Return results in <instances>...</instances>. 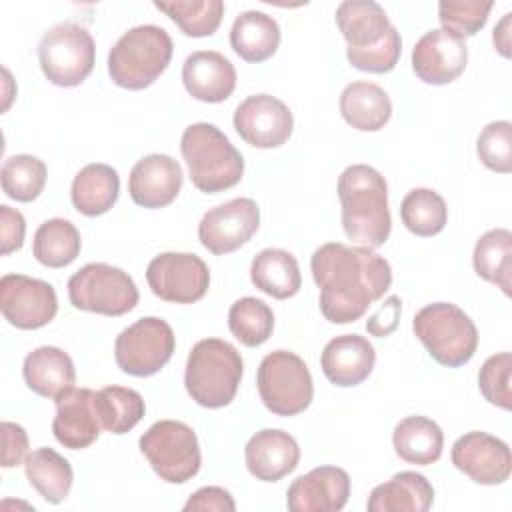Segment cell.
<instances>
[{
	"mask_svg": "<svg viewBox=\"0 0 512 512\" xmlns=\"http://www.w3.org/2000/svg\"><path fill=\"white\" fill-rule=\"evenodd\" d=\"M510 380H512V354L510 352H500L482 364L478 372V388L482 396L504 410L512 408V390H510Z\"/></svg>",
	"mask_w": 512,
	"mask_h": 512,
	"instance_id": "b9f144b4",
	"label": "cell"
},
{
	"mask_svg": "<svg viewBox=\"0 0 512 512\" xmlns=\"http://www.w3.org/2000/svg\"><path fill=\"white\" fill-rule=\"evenodd\" d=\"M120 176L102 162L86 164L72 180L70 198L74 208L84 216L106 214L118 200Z\"/></svg>",
	"mask_w": 512,
	"mask_h": 512,
	"instance_id": "83f0119b",
	"label": "cell"
},
{
	"mask_svg": "<svg viewBox=\"0 0 512 512\" xmlns=\"http://www.w3.org/2000/svg\"><path fill=\"white\" fill-rule=\"evenodd\" d=\"M412 330L428 354L442 366L460 368L478 348V330L470 316L452 302H434L420 308Z\"/></svg>",
	"mask_w": 512,
	"mask_h": 512,
	"instance_id": "8992f818",
	"label": "cell"
},
{
	"mask_svg": "<svg viewBox=\"0 0 512 512\" xmlns=\"http://www.w3.org/2000/svg\"><path fill=\"white\" fill-rule=\"evenodd\" d=\"M22 376L26 386L42 398L56 400L74 388L76 370L72 358L56 346H40L24 358Z\"/></svg>",
	"mask_w": 512,
	"mask_h": 512,
	"instance_id": "cb8c5ba5",
	"label": "cell"
},
{
	"mask_svg": "<svg viewBox=\"0 0 512 512\" xmlns=\"http://www.w3.org/2000/svg\"><path fill=\"white\" fill-rule=\"evenodd\" d=\"M28 456V434L16 422H2V466L12 468Z\"/></svg>",
	"mask_w": 512,
	"mask_h": 512,
	"instance_id": "f6af8a7d",
	"label": "cell"
},
{
	"mask_svg": "<svg viewBox=\"0 0 512 512\" xmlns=\"http://www.w3.org/2000/svg\"><path fill=\"white\" fill-rule=\"evenodd\" d=\"M174 348L172 326L158 316H144L116 336L114 358L122 372L146 378L168 364Z\"/></svg>",
	"mask_w": 512,
	"mask_h": 512,
	"instance_id": "8fae6325",
	"label": "cell"
},
{
	"mask_svg": "<svg viewBox=\"0 0 512 512\" xmlns=\"http://www.w3.org/2000/svg\"><path fill=\"white\" fill-rule=\"evenodd\" d=\"M256 384L260 400L276 416H296L314 398V382L306 362L288 350H274L262 358Z\"/></svg>",
	"mask_w": 512,
	"mask_h": 512,
	"instance_id": "52a82bcc",
	"label": "cell"
},
{
	"mask_svg": "<svg viewBox=\"0 0 512 512\" xmlns=\"http://www.w3.org/2000/svg\"><path fill=\"white\" fill-rule=\"evenodd\" d=\"M182 82L188 94L200 102H224L236 88V68L216 50H198L184 60Z\"/></svg>",
	"mask_w": 512,
	"mask_h": 512,
	"instance_id": "7402d4cb",
	"label": "cell"
},
{
	"mask_svg": "<svg viewBox=\"0 0 512 512\" xmlns=\"http://www.w3.org/2000/svg\"><path fill=\"white\" fill-rule=\"evenodd\" d=\"M510 22H512V14H504L502 20L494 26L492 32V40H494V48L502 54V56H510Z\"/></svg>",
	"mask_w": 512,
	"mask_h": 512,
	"instance_id": "c3c4849f",
	"label": "cell"
},
{
	"mask_svg": "<svg viewBox=\"0 0 512 512\" xmlns=\"http://www.w3.org/2000/svg\"><path fill=\"white\" fill-rule=\"evenodd\" d=\"M248 472L262 482H278L300 462L298 442L284 430L264 428L256 432L244 448Z\"/></svg>",
	"mask_w": 512,
	"mask_h": 512,
	"instance_id": "44dd1931",
	"label": "cell"
},
{
	"mask_svg": "<svg viewBox=\"0 0 512 512\" xmlns=\"http://www.w3.org/2000/svg\"><path fill=\"white\" fill-rule=\"evenodd\" d=\"M24 236H26L24 216L18 210L2 204L0 206V244H2L0 254L8 256L20 250L24 244Z\"/></svg>",
	"mask_w": 512,
	"mask_h": 512,
	"instance_id": "ee69618b",
	"label": "cell"
},
{
	"mask_svg": "<svg viewBox=\"0 0 512 512\" xmlns=\"http://www.w3.org/2000/svg\"><path fill=\"white\" fill-rule=\"evenodd\" d=\"M476 154L486 168L498 174L512 172V124L508 120L486 124L478 134Z\"/></svg>",
	"mask_w": 512,
	"mask_h": 512,
	"instance_id": "60d3db41",
	"label": "cell"
},
{
	"mask_svg": "<svg viewBox=\"0 0 512 512\" xmlns=\"http://www.w3.org/2000/svg\"><path fill=\"white\" fill-rule=\"evenodd\" d=\"M192 184L206 194L236 186L244 174V158L228 136L208 122L190 124L180 138Z\"/></svg>",
	"mask_w": 512,
	"mask_h": 512,
	"instance_id": "277c9868",
	"label": "cell"
},
{
	"mask_svg": "<svg viewBox=\"0 0 512 512\" xmlns=\"http://www.w3.org/2000/svg\"><path fill=\"white\" fill-rule=\"evenodd\" d=\"M310 270L320 288V312L334 324L364 316L392 284L388 260L372 248L328 242L314 250Z\"/></svg>",
	"mask_w": 512,
	"mask_h": 512,
	"instance_id": "6da1fadb",
	"label": "cell"
},
{
	"mask_svg": "<svg viewBox=\"0 0 512 512\" xmlns=\"http://www.w3.org/2000/svg\"><path fill=\"white\" fill-rule=\"evenodd\" d=\"M182 168L168 154H148L140 158L128 178V192L142 208H164L174 202L182 188Z\"/></svg>",
	"mask_w": 512,
	"mask_h": 512,
	"instance_id": "ffe728a7",
	"label": "cell"
},
{
	"mask_svg": "<svg viewBox=\"0 0 512 512\" xmlns=\"http://www.w3.org/2000/svg\"><path fill=\"white\" fill-rule=\"evenodd\" d=\"M52 420L54 438L70 450L88 448L100 436L102 422L96 410V392L90 388H70L56 400Z\"/></svg>",
	"mask_w": 512,
	"mask_h": 512,
	"instance_id": "d6986e66",
	"label": "cell"
},
{
	"mask_svg": "<svg viewBox=\"0 0 512 512\" xmlns=\"http://www.w3.org/2000/svg\"><path fill=\"white\" fill-rule=\"evenodd\" d=\"M172 38L156 24H140L124 32L108 54V74L126 90H144L168 68Z\"/></svg>",
	"mask_w": 512,
	"mask_h": 512,
	"instance_id": "5b68a950",
	"label": "cell"
},
{
	"mask_svg": "<svg viewBox=\"0 0 512 512\" xmlns=\"http://www.w3.org/2000/svg\"><path fill=\"white\" fill-rule=\"evenodd\" d=\"M152 470L170 484L192 480L202 464L194 430L180 420H158L138 440Z\"/></svg>",
	"mask_w": 512,
	"mask_h": 512,
	"instance_id": "30bf717a",
	"label": "cell"
},
{
	"mask_svg": "<svg viewBox=\"0 0 512 512\" xmlns=\"http://www.w3.org/2000/svg\"><path fill=\"white\" fill-rule=\"evenodd\" d=\"M468 46L464 38L444 30H428L412 48L414 74L434 86L454 82L466 68Z\"/></svg>",
	"mask_w": 512,
	"mask_h": 512,
	"instance_id": "e0dca14e",
	"label": "cell"
},
{
	"mask_svg": "<svg viewBox=\"0 0 512 512\" xmlns=\"http://www.w3.org/2000/svg\"><path fill=\"white\" fill-rule=\"evenodd\" d=\"M228 328L248 348L264 344L274 330L272 308L254 296H244L236 300L228 310Z\"/></svg>",
	"mask_w": 512,
	"mask_h": 512,
	"instance_id": "f35d334b",
	"label": "cell"
},
{
	"mask_svg": "<svg viewBox=\"0 0 512 512\" xmlns=\"http://www.w3.org/2000/svg\"><path fill=\"white\" fill-rule=\"evenodd\" d=\"M280 44L278 22L260 10H246L236 16L230 30L232 50L246 62L268 60Z\"/></svg>",
	"mask_w": 512,
	"mask_h": 512,
	"instance_id": "f1b7e54d",
	"label": "cell"
},
{
	"mask_svg": "<svg viewBox=\"0 0 512 512\" xmlns=\"http://www.w3.org/2000/svg\"><path fill=\"white\" fill-rule=\"evenodd\" d=\"M376 362L374 346L360 334H340L332 338L320 356L324 376L342 388L358 386L364 382Z\"/></svg>",
	"mask_w": 512,
	"mask_h": 512,
	"instance_id": "603a6c76",
	"label": "cell"
},
{
	"mask_svg": "<svg viewBox=\"0 0 512 512\" xmlns=\"http://www.w3.org/2000/svg\"><path fill=\"white\" fill-rule=\"evenodd\" d=\"M342 204V228L346 236L364 248L382 246L392 228L388 208V184L368 164H352L338 176Z\"/></svg>",
	"mask_w": 512,
	"mask_h": 512,
	"instance_id": "7a4b0ae2",
	"label": "cell"
},
{
	"mask_svg": "<svg viewBox=\"0 0 512 512\" xmlns=\"http://www.w3.org/2000/svg\"><path fill=\"white\" fill-rule=\"evenodd\" d=\"M146 280L154 296L172 304H192L204 298L210 272L204 260L190 252H164L150 260Z\"/></svg>",
	"mask_w": 512,
	"mask_h": 512,
	"instance_id": "7c38bea8",
	"label": "cell"
},
{
	"mask_svg": "<svg viewBox=\"0 0 512 512\" xmlns=\"http://www.w3.org/2000/svg\"><path fill=\"white\" fill-rule=\"evenodd\" d=\"M38 62L52 84L62 88L78 86L94 68V38L76 22H60L40 38Z\"/></svg>",
	"mask_w": 512,
	"mask_h": 512,
	"instance_id": "ba28073f",
	"label": "cell"
},
{
	"mask_svg": "<svg viewBox=\"0 0 512 512\" xmlns=\"http://www.w3.org/2000/svg\"><path fill=\"white\" fill-rule=\"evenodd\" d=\"M250 280L260 292L276 300L292 298L302 286L296 258L282 248L260 250L250 264Z\"/></svg>",
	"mask_w": 512,
	"mask_h": 512,
	"instance_id": "f546056e",
	"label": "cell"
},
{
	"mask_svg": "<svg viewBox=\"0 0 512 512\" xmlns=\"http://www.w3.org/2000/svg\"><path fill=\"white\" fill-rule=\"evenodd\" d=\"M336 24L348 48L366 50L380 44L392 24L384 8L374 0H346L336 8Z\"/></svg>",
	"mask_w": 512,
	"mask_h": 512,
	"instance_id": "484cf974",
	"label": "cell"
},
{
	"mask_svg": "<svg viewBox=\"0 0 512 512\" xmlns=\"http://www.w3.org/2000/svg\"><path fill=\"white\" fill-rule=\"evenodd\" d=\"M392 444L404 462L428 466L442 456L444 432L426 416H408L396 424Z\"/></svg>",
	"mask_w": 512,
	"mask_h": 512,
	"instance_id": "4dcf8cb0",
	"label": "cell"
},
{
	"mask_svg": "<svg viewBox=\"0 0 512 512\" xmlns=\"http://www.w3.org/2000/svg\"><path fill=\"white\" fill-rule=\"evenodd\" d=\"M244 362L240 352L226 340H198L186 360L184 386L190 398L204 408L228 406L240 386Z\"/></svg>",
	"mask_w": 512,
	"mask_h": 512,
	"instance_id": "3957f363",
	"label": "cell"
},
{
	"mask_svg": "<svg viewBox=\"0 0 512 512\" xmlns=\"http://www.w3.org/2000/svg\"><path fill=\"white\" fill-rule=\"evenodd\" d=\"M350 496V476L338 466H318L298 476L286 492L292 512H338Z\"/></svg>",
	"mask_w": 512,
	"mask_h": 512,
	"instance_id": "ac0fdd59",
	"label": "cell"
},
{
	"mask_svg": "<svg viewBox=\"0 0 512 512\" xmlns=\"http://www.w3.org/2000/svg\"><path fill=\"white\" fill-rule=\"evenodd\" d=\"M70 304L84 312L122 316L136 308L138 288L128 272L106 262H90L68 280Z\"/></svg>",
	"mask_w": 512,
	"mask_h": 512,
	"instance_id": "9c48e42d",
	"label": "cell"
},
{
	"mask_svg": "<svg viewBox=\"0 0 512 512\" xmlns=\"http://www.w3.org/2000/svg\"><path fill=\"white\" fill-rule=\"evenodd\" d=\"M400 52H402L400 32L392 26L388 36L372 48H366V50L346 48V58L356 70L372 72V74H384V72H390V70L396 68Z\"/></svg>",
	"mask_w": 512,
	"mask_h": 512,
	"instance_id": "7bdbcfd3",
	"label": "cell"
},
{
	"mask_svg": "<svg viewBox=\"0 0 512 512\" xmlns=\"http://www.w3.org/2000/svg\"><path fill=\"white\" fill-rule=\"evenodd\" d=\"M260 226V208L252 198H232L210 208L200 224L198 238L202 246L216 254H230L244 246Z\"/></svg>",
	"mask_w": 512,
	"mask_h": 512,
	"instance_id": "5bb4252c",
	"label": "cell"
},
{
	"mask_svg": "<svg viewBox=\"0 0 512 512\" xmlns=\"http://www.w3.org/2000/svg\"><path fill=\"white\" fill-rule=\"evenodd\" d=\"M342 118L360 132H376L384 128L392 116L390 96L372 82H352L340 94Z\"/></svg>",
	"mask_w": 512,
	"mask_h": 512,
	"instance_id": "4316f807",
	"label": "cell"
},
{
	"mask_svg": "<svg viewBox=\"0 0 512 512\" xmlns=\"http://www.w3.org/2000/svg\"><path fill=\"white\" fill-rule=\"evenodd\" d=\"M434 502V488L426 476L404 470L372 488L366 508L370 512H426Z\"/></svg>",
	"mask_w": 512,
	"mask_h": 512,
	"instance_id": "d4e9b609",
	"label": "cell"
},
{
	"mask_svg": "<svg viewBox=\"0 0 512 512\" xmlns=\"http://www.w3.org/2000/svg\"><path fill=\"white\" fill-rule=\"evenodd\" d=\"M82 248L78 228L64 218H50L42 222L32 240L34 258L48 268H64L72 264Z\"/></svg>",
	"mask_w": 512,
	"mask_h": 512,
	"instance_id": "d6a6232c",
	"label": "cell"
},
{
	"mask_svg": "<svg viewBox=\"0 0 512 512\" xmlns=\"http://www.w3.org/2000/svg\"><path fill=\"white\" fill-rule=\"evenodd\" d=\"M232 122L246 144L262 150L282 146L294 130L290 108L270 94H252L242 100Z\"/></svg>",
	"mask_w": 512,
	"mask_h": 512,
	"instance_id": "9a60e30c",
	"label": "cell"
},
{
	"mask_svg": "<svg viewBox=\"0 0 512 512\" xmlns=\"http://www.w3.org/2000/svg\"><path fill=\"white\" fill-rule=\"evenodd\" d=\"M2 316L20 330H36L54 320L58 298L52 284L26 276L4 274L0 280Z\"/></svg>",
	"mask_w": 512,
	"mask_h": 512,
	"instance_id": "4fadbf2b",
	"label": "cell"
},
{
	"mask_svg": "<svg viewBox=\"0 0 512 512\" xmlns=\"http://www.w3.org/2000/svg\"><path fill=\"white\" fill-rule=\"evenodd\" d=\"M154 6L164 12L182 30V34L192 38L212 36L224 16L222 0H156Z\"/></svg>",
	"mask_w": 512,
	"mask_h": 512,
	"instance_id": "d590c367",
	"label": "cell"
},
{
	"mask_svg": "<svg viewBox=\"0 0 512 512\" xmlns=\"http://www.w3.org/2000/svg\"><path fill=\"white\" fill-rule=\"evenodd\" d=\"M472 264L480 278L496 284L508 296L512 274V232L506 228H492L484 232L476 240Z\"/></svg>",
	"mask_w": 512,
	"mask_h": 512,
	"instance_id": "836d02e7",
	"label": "cell"
},
{
	"mask_svg": "<svg viewBox=\"0 0 512 512\" xmlns=\"http://www.w3.org/2000/svg\"><path fill=\"white\" fill-rule=\"evenodd\" d=\"M48 178L46 164L32 154H14L4 160L0 170L2 190L16 202H32L44 190Z\"/></svg>",
	"mask_w": 512,
	"mask_h": 512,
	"instance_id": "74e56055",
	"label": "cell"
},
{
	"mask_svg": "<svg viewBox=\"0 0 512 512\" xmlns=\"http://www.w3.org/2000/svg\"><path fill=\"white\" fill-rule=\"evenodd\" d=\"M24 472L38 494L50 502L60 504L70 494L74 472L70 462L52 448H36L24 458Z\"/></svg>",
	"mask_w": 512,
	"mask_h": 512,
	"instance_id": "1f68e13d",
	"label": "cell"
},
{
	"mask_svg": "<svg viewBox=\"0 0 512 512\" xmlns=\"http://www.w3.org/2000/svg\"><path fill=\"white\" fill-rule=\"evenodd\" d=\"M96 410L102 428L110 434L130 432L146 412L140 392L124 386H106L96 392Z\"/></svg>",
	"mask_w": 512,
	"mask_h": 512,
	"instance_id": "e575fe53",
	"label": "cell"
},
{
	"mask_svg": "<svg viewBox=\"0 0 512 512\" xmlns=\"http://www.w3.org/2000/svg\"><path fill=\"white\" fill-rule=\"evenodd\" d=\"M184 510H216V512H234L236 510V502L230 496L228 490L220 488V486H204L200 490H196L194 494H190V498L184 504Z\"/></svg>",
	"mask_w": 512,
	"mask_h": 512,
	"instance_id": "bcb514c9",
	"label": "cell"
},
{
	"mask_svg": "<svg viewBox=\"0 0 512 512\" xmlns=\"http://www.w3.org/2000/svg\"><path fill=\"white\" fill-rule=\"evenodd\" d=\"M400 218L412 234L436 236L448 222V208L436 190L414 188L400 204Z\"/></svg>",
	"mask_w": 512,
	"mask_h": 512,
	"instance_id": "8d00e7d4",
	"label": "cell"
},
{
	"mask_svg": "<svg viewBox=\"0 0 512 512\" xmlns=\"http://www.w3.org/2000/svg\"><path fill=\"white\" fill-rule=\"evenodd\" d=\"M492 0H442L438 2V20L444 30L464 38L484 28L492 10Z\"/></svg>",
	"mask_w": 512,
	"mask_h": 512,
	"instance_id": "ab89813d",
	"label": "cell"
},
{
	"mask_svg": "<svg viewBox=\"0 0 512 512\" xmlns=\"http://www.w3.org/2000/svg\"><path fill=\"white\" fill-rule=\"evenodd\" d=\"M452 464L470 480L484 486H496L510 478L512 456L504 440L472 430L460 436L452 446Z\"/></svg>",
	"mask_w": 512,
	"mask_h": 512,
	"instance_id": "2e32d148",
	"label": "cell"
},
{
	"mask_svg": "<svg viewBox=\"0 0 512 512\" xmlns=\"http://www.w3.org/2000/svg\"><path fill=\"white\" fill-rule=\"evenodd\" d=\"M400 314H402V302L398 296H388L378 310L366 320V330L370 336L376 338H384L390 336L400 322Z\"/></svg>",
	"mask_w": 512,
	"mask_h": 512,
	"instance_id": "7dc6e473",
	"label": "cell"
}]
</instances>
